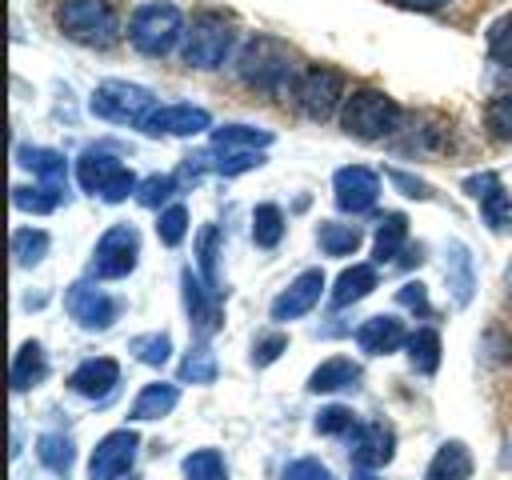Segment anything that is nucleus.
Masks as SVG:
<instances>
[{
  "label": "nucleus",
  "mask_w": 512,
  "mask_h": 480,
  "mask_svg": "<svg viewBox=\"0 0 512 480\" xmlns=\"http://www.w3.org/2000/svg\"><path fill=\"white\" fill-rule=\"evenodd\" d=\"M236 76L260 92H284L292 84V52L276 36H252L236 56Z\"/></svg>",
  "instance_id": "1"
},
{
  "label": "nucleus",
  "mask_w": 512,
  "mask_h": 480,
  "mask_svg": "<svg viewBox=\"0 0 512 480\" xmlns=\"http://www.w3.org/2000/svg\"><path fill=\"white\" fill-rule=\"evenodd\" d=\"M400 124H404L400 104L380 88H352V96L340 108V128L356 140H384L400 132Z\"/></svg>",
  "instance_id": "2"
},
{
  "label": "nucleus",
  "mask_w": 512,
  "mask_h": 480,
  "mask_svg": "<svg viewBox=\"0 0 512 480\" xmlns=\"http://www.w3.org/2000/svg\"><path fill=\"white\" fill-rule=\"evenodd\" d=\"M56 28L84 48H112L120 36V20L108 0H60Z\"/></svg>",
  "instance_id": "3"
},
{
  "label": "nucleus",
  "mask_w": 512,
  "mask_h": 480,
  "mask_svg": "<svg viewBox=\"0 0 512 480\" xmlns=\"http://www.w3.org/2000/svg\"><path fill=\"white\" fill-rule=\"evenodd\" d=\"M184 12L168 0H148L128 20V40L140 56H168L172 44L184 36Z\"/></svg>",
  "instance_id": "4"
},
{
  "label": "nucleus",
  "mask_w": 512,
  "mask_h": 480,
  "mask_svg": "<svg viewBox=\"0 0 512 480\" xmlns=\"http://www.w3.org/2000/svg\"><path fill=\"white\" fill-rule=\"evenodd\" d=\"M76 180H80L84 192L100 196L104 204H120V200H128V196L140 188V180L132 176V168L120 164V160H116L112 152H104V148H84V152H80V160H76Z\"/></svg>",
  "instance_id": "5"
},
{
  "label": "nucleus",
  "mask_w": 512,
  "mask_h": 480,
  "mask_svg": "<svg viewBox=\"0 0 512 480\" xmlns=\"http://www.w3.org/2000/svg\"><path fill=\"white\" fill-rule=\"evenodd\" d=\"M232 36H236V32H232V20H228L224 12H196L192 24H188V32H184L180 56H184V64H192V68H216V64L228 56Z\"/></svg>",
  "instance_id": "6"
},
{
  "label": "nucleus",
  "mask_w": 512,
  "mask_h": 480,
  "mask_svg": "<svg viewBox=\"0 0 512 480\" xmlns=\"http://www.w3.org/2000/svg\"><path fill=\"white\" fill-rule=\"evenodd\" d=\"M88 108H92L100 120H112V124H144L148 112L156 108V96H152L144 84L104 80V84H96Z\"/></svg>",
  "instance_id": "7"
},
{
  "label": "nucleus",
  "mask_w": 512,
  "mask_h": 480,
  "mask_svg": "<svg viewBox=\"0 0 512 480\" xmlns=\"http://www.w3.org/2000/svg\"><path fill=\"white\" fill-rule=\"evenodd\" d=\"M292 100L300 104V112L308 120H328L336 112V104L348 100L344 96V76L328 64H312V68L300 72V80L292 88Z\"/></svg>",
  "instance_id": "8"
},
{
  "label": "nucleus",
  "mask_w": 512,
  "mask_h": 480,
  "mask_svg": "<svg viewBox=\"0 0 512 480\" xmlns=\"http://www.w3.org/2000/svg\"><path fill=\"white\" fill-rule=\"evenodd\" d=\"M140 260V232L132 224H112L92 252V276L96 280H120Z\"/></svg>",
  "instance_id": "9"
},
{
  "label": "nucleus",
  "mask_w": 512,
  "mask_h": 480,
  "mask_svg": "<svg viewBox=\"0 0 512 480\" xmlns=\"http://www.w3.org/2000/svg\"><path fill=\"white\" fill-rule=\"evenodd\" d=\"M64 308H68V316H72L84 332H104V328H112V320L120 316V300L108 296L104 288H96L92 280H76V284H68V292H64Z\"/></svg>",
  "instance_id": "10"
},
{
  "label": "nucleus",
  "mask_w": 512,
  "mask_h": 480,
  "mask_svg": "<svg viewBox=\"0 0 512 480\" xmlns=\"http://www.w3.org/2000/svg\"><path fill=\"white\" fill-rule=\"evenodd\" d=\"M136 448H140V436H136L132 428H116V432H108V436L92 448L88 476H92V480H120V476L136 464Z\"/></svg>",
  "instance_id": "11"
},
{
  "label": "nucleus",
  "mask_w": 512,
  "mask_h": 480,
  "mask_svg": "<svg viewBox=\"0 0 512 480\" xmlns=\"http://www.w3.org/2000/svg\"><path fill=\"white\" fill-rule=\"evenodd\" d=\"M180 296H184V308H188V324L200 340H208L216 328H220V292L204 284V276H196L192 268L180 272Z\"/></svg>",
  "instance_id": "12"
},
{
  "label": "nucleus",
  "mask_w": 512,
  "mask_h": 480,
  "mask_svg": "<svg viewBox=\"0 0 512 480\" xmlns=\"http://www.w3.org/2000/svg\"><path fill=\"white\" fill-rule=\"evenodd\" d=\"M332 192H336V208L340 212H368L380 196V176L364 164H348V168H336L332 176Z\"/></svg>",
  "instance_id": "13"
},
{
  "label": "nucleus",
  "mask_w": 512,
  "mask_h": 480,
  "mask_svg": "<svg viewBox=\"0 0 512 480\" xmlns=\"http://www.w3.org/2000/svg\"><path fill=\"white\" fill-rule=\"evenodd\" d=\"M348 456H352V464H356L360 472L384 468V464L396 456V432H392V424H384V420H368V424H360V428L352 432V448H348Z\"/></svg>",
  "instance_id": "14"
},
{
  "label": "nucleus",
  "mask_w": 512,
  "mask_h": 480,
  "mask_svg": "<svg viewBox=\"0 0 512 480\" xmlns=\"http://www.w3.org/2000/svg\"><path fill=\"white\" fill-rule=\"evenodd\" d=\"M140 128L148 136H200L212 128V120L196 104H164V108H152Z\"/></svg>",
  "instance_id": "15"
},
{
  "label": "nucleus",
  "mask_w": 512,
  "mask_h": 480,
  "mask_svg": "<svg viewBox=\"0 0 512 480\" xmlns=\"http://www.w3.org/2000/svg\"><path fill=\"white\" fill-rule=\"evenodd\" d=\"M320 292H324V272L320 268H304L276 300H272V308H268V316L276 320V324H284V320H296V316H304V312H312L316 308V300H320Z\"/></svg>",
  "instance_id": "16"
},
{
  "label": "nucleus",
  "mask_w": 512,
  "mask_h": 480,
  "mask_svg": "<svg viewBox=\"0 0 512 480\" xmlns=\"http://www.w3.org/2000/svg\"><path fill=\"white\" fill-rule=\"evenodd\" d=\"M464 192L480 200L484 224H488L492 232H508V228H512V196L504 192V184H500V176H496V172L468 176V180H464Z\"/></svg>",
  "instance_id": "17"
},
{
  "label": "nucleus",
  "mask_w": 512,
  "mask_h": 480,
  "mask_svg": "<svg viewBox=\"0 0 512 480\" xmlns=\"http://www.w3.org/2000/svg\"><path fill=\"white\" fill-rule=\"evenodd\" d=\"M120 384V364L112 356H92V360H80L68 376V388L84 400H104L112 388Z\"/></svg>",
  "instance_id": "18"
},
{
  "label": "nucleus",
  "mask_w": 512,
  "mask_h": 480,
  "mask_svg": "<svg viewBox=\"0 0 512 480\" xmlns=\"http://www.w3.org/2000/svg\"><path fill=\"white\" fill-rule=\"evenodd\" d=\"M16 164L28 168L44 188L52 192H68V160L56 152V148H40V144H20L16 148Z\"/></svg>",
  "instance_id": "19"
},
{
  "label": "nucleus",
  "mask_w": 512,
  "mask_h": 480,
  "mask_svg": "<svg viewBox=\"0 0 512 480\" xmlns=\"http://www.w3.org/2000/svg\"><path fill=\"white\" fill-rule=\"evenodd\" d=\"M356 344H360V352H368V356H388V352H396L400 344H408V332H404V324H400L396 316H368V320L356 328Z\"/></svg>",
  "instance_id": "20"
},
{
  "label": "nucleus",
  "mask_w": 512,
  "mask_h": 480,
  "mask_svg": "<svg viewBox=\"0 0 512 480\" xmlns=\"http://www.w3.org/2000/svg\"><path fill=\"white\" fill-rule=\"evenodd\" d=\"M44 376H48V352H44L36 340H24V344L16 348V356H12V372H8L12 388H16V392H28V388L44 384Z\"/></svg>",
  "instance_id": "21"
},
{
  "label": "nucleus",
  "mask_w": 512,
  "mask_h": 480,
  "mask_svg": "<svg viewBox=\"0 0 512 480\" xmlns=\"http://www.w3.org/2000/svg\"><path fill=\"white\" fill-rule=\"evenodd\" d=\"M468 476H472V452L460 440H444L424 468V480H468Z\"/></svg>",
  "instance_id": "22"
},
{
  "label": "nucleus",
  "mask_w": 512,
  "mask_h": 480,
  "mask_svg": "<svg viewBox=\"0 0 512 480\" xmlns=\"http://www.w3.org/2000/svg\"><path fill=\"white\" fill-rule=\"evenodd\" d=\"M272 144L268 128H252V124H224L212 128V148L216 152H264Z\"/></svg>",
  "instance_id": "23"
},
{
  "label": "nucleus",
  "mask_w": 512,
  "mask_h": 480,
  "mask_svg": "<svg viewBox=\"0 0 512 480\" xmlns=\"http://www.w3.org/2000/svg\"><path fill=\"white\" fill-rule=\"evenodd\" d=\"M404 244H408V216H404V212H384L380 224H376L372 260H376V264H392V260H400Z\"/></svg>",
  "instance_id": "24"
},
{
  "label": "nucleus",
  "mask_w": 512,
  "mask_h": 480,
  "mask_svg": "<svg viewBox=\"0 0 512 480\" xmlns=\"http://www.w3.org/2000/svg\"><path fill=\"white\" fill-rule=\"evenodd\" d=\"M360 380V364H352L348 356H328L320 368H312L308 376V392H340V388H356Z\"/></svg>",
  "instance_id": "25"
},
{
  "label": "nucleus",
  "mask_w": 512,
  "mask_h": 480,
  "mask_svg": "<svg viewBox=\"0 0 512 480\" xmlns=\"http://www.w3.org/2000/svg\"><path fill=\"white\" fill-rule=\"evenodd\" d=\"M176 400H180V388L176 384H164V380L144 384L140 396L128 408V420H160V416H168L176 408Z\"/></svg>",
  "instance_id": "26"
},
{
  "label": "nucleus",
  "mask_w": 512,
  "mask_h": 480,
  "mask_svg": "<svg viewBox=\"0 0 512 480\" xmlns=\"http://www.w3.org/2000/svg\"><path fill=\"white\" fill-rule=\"evenodd\" d=\"M444 276H448V288H452V300L464 308L472 300V288H476V276H472V256L460 240L448 244V264H444Z\"/></svg>",
  "instance_id": "27"
},
{
  "label": "nucleus",
  "mask_w": 512,
  "mask_h": 480,
  "mask_svg": "<svg viewBox=\"0 0 512 480\" xmlns=\"http://www.w3.org/2000/svg\"><path fill=\"white\" fill-rule=\"evenodd\" d=\"M376 288V268L372 264H352L336 276V288H332V308H348L356 300H364L368 292Z\"/></svg>",
  "instance_id": "28"
},
{
  "label": "nucleus",
  "mask_w": 512,
  "mask_h": 480,
  "mask_svg": "<svg viewBox=\"0 0 512 480\" xmlns=\"http://www.w3.org/2000/svg\"><path fill=\"white\" fill-rule=\"evenodd\" d=\"M360 240H364V232H360L356 224L320 220V228H316V244H320L324 256H352V252L360 248Z\"/></svg>",
  "instance_id": "29"
},
{
  "label": "nucleus",
  "mask_w": 512,
  "mask_h": 480,
  "mask_svg": "<svg viewBox=\"0 0 512 480\" xmlns=\"http://www.w3.org/2000/svg\"><path fill=\"white\" fill-rule=\"evenodd\" d=\"M36 456H40V464H44L48 472L68 476V472H72V460H76V444H72V436H64V432H44V436L36 440Z\"/></svg>",
  "instance_id": "30"
},
{
  "label": "nucleus",
  "mask_w": 512,
  "mask_h": 480,
  "mask_svg": "<svg viewBox=\"0 0 512 480\" xmlns=\"http://www.w3.org/2000/svg\"><path fill=\"white\" fill-rule=\"evenodd\" d=\"M408 360H412L416 372L432 376L440 368V332L436 328H416L408 336Z\"/></svg>",
  "instance_id": "31"
},
{
  "label": "nucleus",
  "mask_w": 512,
  "mask_h": 480,
  "mask_svg": "<svg viewBox=\"0 0 512 480\" xmlns=\"http://www.w3.org/2000/svg\"><path fill=\"white\" fill-rule=\"evenodd\" d=\"M48 232L44 228H16L12 232V260L20 264V268H32V264H40L44 256H48Z\"/></svg>",
  "instance_id": "32"
},
{
  "label": "nucleus",
  "mask_w": 512,
  "mask_h": 480,
  "mask_svg": "<svg viewBox=\"0 0 512 480\" xmlns=\"http://www.w3.org/2000/svg\"><path fill=\"white\" fill-rule=\"evenodd\" d=\"M216 372H220V364H216V352L208 348V344H196L184 360H180V384H212L216 380Z\"/></svg>",
  "instance_id": "33"
},
{
  "label": "nucleus",
  "mask_w": 512,
  "mask_h": 480,
  "mask_svg": "<svg viewBox=\"0 0 512 480\" xmlns=\"http://www.w3.org/2000/svg\"><path fill=\"white\" fill-rule=\"evenodd\" d=\"M184 480H228V468H224V456L216 448H196L184 456L180 464Z\"/></svg>",
  "instance_id": "34"
},
{
  "label": "nucleus",
  "mask_w": 512,
  "mask_h": 480,
  "mask_svg": "<svg viewBox=\"0 0 512 480\" xmlns=\"http://www.w3.org/2000/svg\"><path fill=\"white\" fill-rule=\"evenodd\" d=\"M284 236V212L276 204H256L252 212V240L256 248H276Z\"/></svg>",
  "instance_id": "35"
},
{
  "label": "nucleus",
  "mask_w": 512,
  "mask_h": 480,
  "mask_svg": "<svg viewBox=\"0 0 512 480\" xmlns=\"http://www.w3.org/2000/svg\"><path fill=\"white\" fill-rule=\"evenodd\" d=\"M216 248H220V228H216V224H204L200 236H196V268H200L204 284L220 292V276H216V256H220V252H216Z\"/></svg>",
  "instance_id": "36"
},
{
  "label": "nucleus",
  "mask_w": 512,
  "mask_h": 480,
  "mask_svg": "<svg viewBox=\"0 0 512 480\" xmlns=\"http://www.w3.org/2000/svg\"><path fill=\"white\" fill-rule=\"evenodd\" d=\"M128 352H132L140 364L160 368V364H168V356H172V336H168V332H144V336H132V340H128Z\"/></svg>",
  "instance_id": "37"
},
{
  "label": "nucleus",
  "mask_w": 512,
  "mask_h": 480,
  "mask_svg": "<svg viewBox=\"0 0 512 480\" xmlns=\"http://www.w3.org/2000/svg\"><path fill=\"white\" fill-rule=\"evenodd\" d=\"M64 196L60 192H52V188H44V184H16L12 188V204L20 208V212H36V216H44V212H52L56 204H60Z\"/></svg>",
  "instance_id": "38"
},
{
  "label": "nucleus",
  "mask_w": 512,
  "mask_h": 480,
  "mask_svg": "<svg viewBox=\"0 0 512 480\" xmlns=\"http://www.w3.org/2000/svg\"><path fill=\"white\" fill-rule=\"evenodd\" d=\"M484 44H488V56H492L496 64L512 68V12H504V16H496V20L488 24Z\"/></svg>",
  "instance_id": "39"
},
{
  "label": "nucleus",
  "mask_w": 512,
  "mask_h": 480,
  "mask_svg": "<svg viewBox=\"0 0 512 480\" xmlns=\"http://www.w3.org/2000/svg\"><path fill=\"white\" fill-rule=\"evenodd\" d=\"M356 428H360V420H356V412L344 408V404H328V408H320V416H316V432H320V436H352Z\"/></svg>",
  "instance_id": "40"
},
{
  "label": "nucleus",
  "mask_w": 512,
  "mask_h": 480,
  "mask_svg": "<svg viewBox=\"0 0 512 480\" xmlns=\"http://www.w3.org/2000/svg\"><path fill=\"white\" fill-rule=\"evenodd\" d=\"M484 128L496 140H512V92H500L484 104Z\"/></svg>",
  "instance_id": "41"
},
{
  "label": "nucleus",
  "mask_w": 512,
  "mask_h": 480,
  "mask_svg": "<svg viewBox=\"0 0 512 480\" xmlns=\"http://www.w3.org/2000/svg\"><path fill=\"white\" fill-rule=\"evenodd\" d=\"M184 232H188V208H184V204H168V208L156 216V236H160V244L176 248V244L184 240Z\"/></svg>",
  "instance_id": "42"
},
{
  "label": "nucleus",
  "mask_w": 512,
  "mask_h": 480,
  "mask_svg": "<svg viewBox=\"0 0 512 480\" xmlns=\"http://www.w3.org/2000/svg\"><path fill=\"white\" fill-rule=\"evenodd\" d=\"M180 188V180L176 176H168V172H156V176H144L140 180V188H136V200L144 204V208H160L172 192Z\"/></svg>",
  "instance_id": "43"
},
{
  "label": "nucleus",
  "mask_w": 512,
  "mask_h": 480,
  "mask_svg": "<svg viewBox=\"0 0 512 480\" xmlns=\"http://www.w3.org/2000/svg\"><path fill=\"white\" fill-rule=\"evenodd\" d=\"M280 352H288V336H284V332H268V336H260V340L252 344V364H256V368H268V364L280 360Z\"/></svg>",
  "instance_id": "44"
},
{
  "label": "nucleus",
  "mask_w": 512,
  "mask_h": 480,
  "mask_svg": "<svg viewBox=\"0 0 512 480\" xmlns=\"http://www.w3.org/2000/svg\"><path fill=\"white\" fill-rule=\"evenodd\" d=\"M396 300H400L404 308L420 312V316H432V304H428V288H424L420 280H408V284H400V288H396Z\"/></svg>",
  "instance_id": "45"
},
{
  "label": "nucleus",
  "mask_w": 512,
  "mask_h": 480,
  "mask_svg": "<svg viewBox=\"0 0 512 480\" xmlns=\"http://www.w3.org/2000/svg\"><path fill=\"white\" fill-rule=\"evenodd\" d=\"M284 480H332V472H328L320 460L304 456V460H292V464L284 468Z\"/></svg>",
  "instance_id": "46"
},
{
  "label": "nucleus",
  "mask_w": 512,
  "mask_h": 480,
  "mask_svg": "<svg viewBox=\"0 0 512 480\" xmlns=\"http://www.w3.org/2000/svg\"><path fill=\"white\" fill-rule=\"evenodd\" d=\"M404 196H416V200H432V184H424V180H416V176H408V172H400V168H388L384 172Z\"/></svg>",
  "instance_id": "47"
},
{
  "label": "nucleus",
  "mask_w": 512,
  "mask_h": 480,
  "mask_svg": "<svg viewBox=\"0 0 512 480\" xmlns=\"http://www.w3.org/2000/svg\"><path fill=\"white\" fill-rule=\"evenodd\" d=\"M396 4H404V8H416V12H436V8H444L448 0H396Z\"/></svg>",
  "instance_id": "48"
},
{
  "label": "nucleus",
  "mask_w": 512,
  "mask_h": 480,
  "mask_svg": "<svg viewBox=\"0 0 512 480\" xmlns=\"http://www.w3.org/2000/svg\"><path fill=\"white\" fill-rule=\"evenodd\" d=\"M504 292H508V300H512V264L504 268Z\"/></svg>",
  "instance_id": "49"
},
{
  "label": "nucleus",
  "mask_w": 512,
  "mask_h": 480,
  "mask_svg": "<svg viewBox=\"0 0 512 480\" xmlns=\"http://www.w3.org/2000/svg\"><path fill=\"white\" fill-rule=\"evenodd\" d=\"M352 480H376V476H372V472H356Z\"/></svg>",
  "instance_id": "50"
},
{
  "label": "nucleus",
  "mask_w": 512,
  "mask_h": 480,
  "mask_svg": "<svg viewBox=\"0 0 512 480\" xmlns=\"http://www.w3.org/2000/svg\"><path fill=\"white\" fill-rule=\"evenodd\" d=\"M508 360H512V344H508Z\"/></svg>",
  "instance_id": "51"
}]
</instances>
